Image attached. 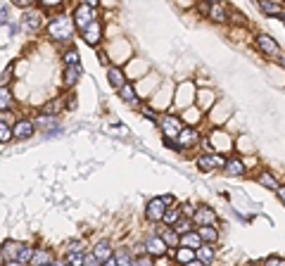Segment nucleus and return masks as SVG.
I'll return each instance as SVG.
<instances>
[{
	"instance_id": "c9c22d12",
	"label": "nucleus",
	"mask_w": 285,
	"mask_h": 266,
	"mask_svg": "<svg viewBox=\"0 0 285 266\" xmlns=\"http://www.w3.org/2000/svg\"><path fill=\"white\" fill-rule=\"evenodd\" d=\"M31 254H34V247H27V245H22L17 254V264H29L31 261Z\"/></svg>"
},
{
	"instance_id": "6ab92c4d",
	"label": "nucleus",
	"mask_w": 285,
	"mask_h": 266,
	"mask_svg": "<svg viewBox=\"0 0 285 266\" xmlns=\"http://www.w3.org/2000/svg\"><path fill=\"white\" fill-rule=\"evenodd\" d=\"M283 3L285 0H257L259 10H261L266 17H280V12H283Z\"/></svg>"
},
{
	"instance_id": "473e14b6",
	"label": "nucleus",
	"mask_w": 285,
	"mask_h": 266,
	"mask_svg": "<svg viewBox=\"0 0 285 266\" xmlns=\"http://www.w3.org/2000/svg\"><path fill=\"white\" fill-rule=\"evenodd\" d=\"M36 124L43 126V129H57V117H53V114H41V117L36 119Z\"/></svg>"
},
{
	"instance_id": "0eeeda50",
	"label": "nucleus",
	"mask_w": 285,
	"mask_h": 266,
	"mask_svg": "<svg viewBox=\"0 0 285 266\" xmlns=\"http://www.w3.org/2000/svg\"><path fill=\"white\" fill-rule=\"evenodd\" d=\"M143 245H145V252H148L152 259H164L169 254V247H167V242L162 240L160 233H150Z\"/></svg>"
},
{
	"instance_id": "7c9ffc66",
	"label": "nucleus",
	"mask_w": 285,
	"mask_h": 266,
	"mask_svg": "<svg viewBox=\"0 0 285 266\" xmlns=\"http://www.w3.org/2000/svg\"><path fill=\"white\" fill-rule=\"evenodd\" d=\"M174 228H176V233L181 235V233H188V230L195 228V223H193V219H190V216H183V214H181V216H178V221L174 223Z\"/></svg>"
},
{
	"instance_id": "c03bdc74",
	"label": "nucleus",
	"mask_w": 285,
	"mask_h": 266,
	"mask_svg": "<svg viewBox=\"0 0 285 266\" xmlns=\"http://www.w3.org/2000/svg\"><path fill=\"white\" fill-rule=\"evenodd\" d=\"M273 193H276V197H278V200H280V204H283V207H285V185H280V183H278V188H276V190H273Z\"/></svg>"
},
{
	"instance_id": "e433bc0d",
	"label": "nucleus",
	"mask_w": 285,
	"mask_h": 266,
	"mask_svg": "<svg viewBox=\"0 0 285 266\" xmlns=\"http://www.w3.org/2000/svg\"><path fill=\"white\" fill-rule=\"evenodd\" d=\"M10 105H12V95H10V91L8 88H0V112L10 110Z\"/></svg>"
},
{
	"instance_id": "4468645a",
	"label": "nucleus",
	"mask_w": 285,
	"mask_h": 266,
	"mask_svg": "<svg viewBox=\"0 0 285 266\" xmlns=\"http://www.w3.org/2000/svg\"><path fill=\"white\" fill-rule=\"evenodd\" d=\"M195 261L197 264H205V266L216 261V249H214L212 242H202V245L195 249Z\"/></svg>"
},
{
	"instance_id": "412c9836",
	"label": "nucleus",
	"mask_w": 285,
	"mask_h": 266,
	"mask_svg": "<svg viewBox=\"0 0 285 266\" xmlns=\"http://www.w3.org/2000/svg\"><path fill=\"white\" fill-rule=\"evenodd\" d=\"M257 183L261 188H266V190H276L278 188V178H276V171H271V169H261L257 174Z\"/></svg>"
},
{
	"instance_id": "a19ab883",
	"label": "nucleus",
	"mask_w": 285,
	"mask_h": 266,
	"mask_svg": "<svg viewBox=\"0 0 285 266\" xmlns=\"http://www.w3.org/2000/svg\"><path fill=\"white\" fill-rule=\"evenodd\" d=\"M264 264H268V266H285V257H276V254H271V257H266L264 259Z\"/></svg>"
},
{
	"instance_id": "cd10ccee",
	"label": "nucleus",
	"mask_w": 285,
	"mask_h": 266,
	"mask_svg": "<svg viewBox=\"0 0 285 266\" xmlns=\"http://www.w3.org/2000/svg\"><path fill=\"white\" fill-rule=\"evenodd\" d=\"M43 24V15L38 12V10H34V8H29L27 10V15H24V27L27 29H31V31H36V29Z\"/></svg>"
},
{
	"instance_id": "393cba45",
	"label": "nucleus",
	"mask_w": 285,
	"mask_h": 266,
	"mask_svg": "<svg viewBox=\"0 0 285 266\" xmlns=\"http://www.w3.org/2000/svg\"><path fill=\"white\" fill-rule=\"evenodd\" d=\"M157 233L162 235V240L167 242V247H169V249L178 247V240H181V235L176 233V228H174V226H164V223H162V228L157 230Z\"/></svg>"
},
{
	"instance_id": "09e8293b",
	"label": "nucleus",
	"mask_w": 285,
	"mask_h": 266,
	"mask_svg": "<svg viewBox=\"0 0 285 266\" xmlns=\"http://www.w3.org/2000/svg\"><path fill=\"white\" fill-rule=\"evenodd\" d=\"M83 3H86V5H90V8H98V5H100V0H83Z\"/></svg>"
},
{
	"instance_id": "a18cd8bd",
	"label": "nucleus",
	"mask_w": 285,
	"mask_h": 266,
	"mask_svg": "<svg viewBox=\"0 0 285 266\" xmlns=\"http://www.w3.org/2000/svg\"><path fill=\"white\" fill-rule=\"evenodd\" d=\"M10 79H12V67H8V69L3 72V76H0V83H8Z\"/></svg>"
},
{
	"instance_id": "f3484780",
	"label": "nucleus",
	"mask_w": 285,
	"mask_h": 266,
	"mask_svg": "<svg viewBox=\"0 0 285 266\" xmlns=\"http://www.w3.org/2000/svg\"><path fill=\"white\" fill-rule=\"evenodd\" d=\"M107 81H109V86H112L114 91H119V88L128 81V76H126V72L121 69V67L114 65V67H109V69H107Z\"/></svg>"
},
{
	"instance_id": "8fccbe9b",
	"label": "nucleus",
	"mask_w": 285,
	"mask_h": 266,
	"mask_svg": "<svg viewBox=\"0 0 285 266\" xmlns=\"http://www.w3.org/2000/svg\"><path fill=\"white\" fill-rule=\"evenodd\" d=\"M280 19H283V24H285V17H280Z\"/></svg>"
},
{
	"instance_id": "4be33fe9",
	"label": "nucleus",
	"mask_w": 285,
	"mask_h": 266,
	"mask_svg": "<svg viewBox=\"0 0 285 266\" xmlns=\"http://www.w3.org/2000/svg\"><path fill=\"white\" fill-rule=\"evenodd\" d=\"M119 98L124 102H128V105H133V107H138L140 105V100H138V91H135V86L131 81H126L121 88H119Z\"/></svg>"
},
{
	"instance_id": "dca6fc26",
	"label": "nucleus",
	"mask_w": 285,
	"mask_h": 266,
	"mask_svg": "<svg viewBox=\"0 0 285 266\" xmlns=\"http://www.w3.org/2000/svg\"><path fill=\"white\" fill-rule=\"evenodd\" d=\"M169 254L176 259L178 264H197L195 261V249L186 247V245H178V247L169 249Z\"/></svg>"
},
{
	"instance_id": "a878e982",
	"label": "nucleus",
	"mask_w": 285,
	"mask_h": 266,
	"mask_svg": "<svg viewBox=\"0 0 285 266\" xmlns=\"http://www.w3.org/2000/svg\"><path fill=\"white\" fill-rule=\"evenodd\" d=\"M22 249V242H15V240H8L3 247H0V254H3V261H17V254Z\"/></svg>"
},
{
	"instance_id": "f03ea898",
	"label": "nucleus",
	"mask_w": 285,
	"mask_h": 266,
	"mask_svg": "<svg viewBox=\"0 0 285 266\" xmlns=\"http://www.w3.org/2000/svg\"><path fill=\"white\" fill-rule=\"evenodd\" d=\"M254 48H257V53L264 60H271V62H276L278 57H280V46H278V41L273 36H268V34H257L254 36Z\"/></svg>"
},
{
	"instance_id": "aec40b11",
	"label": "nucleus",
	"mask_w": 285,
	"mask_h": 266,
	"mask_svg": "<svg viewBox=\"0 0 285 266\" xmlns=\"http://www.w3.org/2000/svg\"><path fill=\"white\" fill-rule=\"evenodd\" d=\"M90 249H93L90 254L98 259V264H105L107 259L112 257V252H114V247L109 245V240H100L98 245H95V247H90Z\"/></svg>"
},
{
	"instance_id": "79ce46f5",
	"label": "nucleus",
	"mask_w": 285,
	"mask_h": 266,
	"mask_svg": "<svg viewBox=\"0 0 285 266\" xmlns=\"http://www.w3.org/2000/svg\"><path fill=\"white\" fill-rule=\"evenodd\" d=\"M41 3H43V8H48V10H57V8H62L64 0H41Z\"/></svg>"
},
{
	"instance_id": "7ed1b4c3",
	"label": "nucleus",
	"mask_w": 285,
	"mask_h": 266,
	"mask_svg": "<svg viewBox=\"0 0 285 266\" xmlns=\"http://www.w3.org/2000/svg\"><path fill=\"white\" fill-rule=\"evenodd\" d=\"M205 15L214 24H228V22H233V10L223 0H207Z\"/></svg>"
},
{
	"instance_id": "37998d69",
	"label": "nucleus",
	"mask_w": 285,
	"mask_h": 266,
	"mask_svg": "<svg viewBox=\"0 0 285 266\" xmlns=\"http://www.w3.org/2000/svg\"><path fill=\"white\" fill-rule=\"evenodd\" d=\"M34 3H36V0H12V5H17V8H22V10L34 8Z\"/></svg>"
},
{
	"instance_id": "a211bd4d",
	"label": "nucleus",
	"mask_w": 285,
	"mask_h": 266,
	"mask_svg": "<svg viewBox=\"0 0 285 266\" xmlns=\"http://www.w3.org/2000/svg\"><path fill=\"white\" fill-rule=\"evenodd\" d=\"M202 114L205 112L197 107L195 102L193 105H188V107H183V114H181V119H183V124H188V126H197L200 121H202Z\"/></svg>"
},
{
	"instance_id": "6e6552de",
	"label": "nucleus",
	"mask_w": 285,
	"mask_h": 266,
	"mask_svg": "<svg viewBox=\"0 0 285 266\" xmlns=\"http://www.w3.org/2000/svg\"><path fill=\"white\" fill-rule=\"evenodd\" d=\"M167 202H164V197H152V200H148V204H145V219L150 221V223H162V216H164V211H167Z\"/></svg>"
},
{
	"instance_id": "423d86ee",
	"label": "nucleus",
	"mask_w": 285,
	"mask_h": 266,
	"mask_svg": "<svg viewBox=\"0 0 285 266\" xmlns=\"http://www.w3.org/2000/svg\"><path fill=\"white\" fill-rule=\"evenodd\" d=\"M157 126L162 131V138H176L178 131L183 129V119L178 114H171V112H164L157 121Z\"/></svg>"
},
{
	"instance_id": "4c0bfd02",
	"label": "nucleus",
	"mask_w": 285,
	"mask_h": 266,
	"mask_svg": "<svg viewBox=\"0 0 285 266\" xmlns=\"http://www.w3.org/2000/svg\"><path fill=\"white\" fill-rule=\"evenodd\" d=\"M60 110H62V100H53L43 107V114H53V117H57V112Z\"/></svg>"
},
{
	"instance_id": "2eb2a0df",
	"label": "nucleus",
	"mask_w": 285,
	"mask_h": 266,
	"mask_svg": "<svg viewBox=\"0 0 285 266\" xmlns=\"http://www.w3.org/2000/svg\"><path fill=\"white\" fill-rule=\"evenodd\" d=\"M105 264H109V266H114V264H121V266L133 264V252H131V247H114L112 257L107 259Z\"/></svg>"
},
{
	"instance_id": "f704fd0d",
	"label": "nucleus",
	"mask_w": 285,
	"mask_h": 266,
	"mask_svg": "<svg viewBox=\"0 0 285 266\" xmlns=\"http://www.w3.org/2000/svg\"><path fill=\"white\" fill-rule=\"evenodd\" d=\"M64 67H81V60H79V53L69 48L67 53H64Z\"/></svg>"
},
{
	"instance_id": "ddd939ff",
	"label": "nucleus",
	"mask_w": 285,
	"mask_h": 266,
	"mask_svg": "<svg viewBox=\"0 0 285 266\" xmlns=\"http://www.w3.org/2000/svg\"><path fill=\"white\" fill-rule=\"evenodd\" d=\"M216 102V93L212 88H197L195 91V105L200 107L202 112H209Z\"/></svg>"
},
{
	"instance_id": "49530a36",
	"label": "nucleus",
	"mask_w": 285,
	"mask_h": 266,
	"mask_svg": "<svg viewBox=\"0 0 285 266\" xmlns=\"http://www.w3.org/2000/svg\"><path fill=\"white\" fill-rule=\"evenodd\" d=\"M178 5H181V8L183 10H188V8H195V0H176Z\"/></svg>"
},
{
	"instance_id": "b1692460",
	"label": "nucleus",
	"mask_w": 285,
	"mask_h": 266,
	"mask_svg": "<svg viewBox=\"0 0 285 266\" xmlns=\"http://www.w3.org/2000/svg\"><path fill=\"white\" fill-rule=\"evenodd\" d=\"M34 129H36L34 121L22 119V121H17V126L12 129V138H19V140H24V138H31V136H34Z\"/></svg>"
},
{
	"instance_id": "20e7f679",
	"label": "nucleus",
	"mask_w": 285,
	"mask_h": 266,
	"mask_svg": "<svg viewBox=\"0 0 285 266\" xmlns=\"http://www.w3.org/2000/svg\"><path fill=\"white\" fill-rule=\"evenodd\" d=\"M223 162H226V155H223V152H216V150L195 157V166L202 171V174H212V171L223 169Z\"/></svg>"
},
{
	"instance_id": "39448f33",
	"label": "nucleus",
	"mask_w": 285,
	"mask_h": 266,
	"mask_svg": "<svg viewBox=\"0 0 285 266\" xmlns=\"http://www.w3.org/2000/svg\"><path fill=\"white\" fill-rule=\"evenodd\" d=\"M176 143H178L181 150H193V147H197L200 143H202V133H200L197 126H188V124H183V129L178 131V136H176Z\"/></svg>"
},
{
	"instance_id": "9b49d317",
	"label": "nucleus",
	"mask_w": 285,
	"mask_h": 266,
	"mask_svg": "<svg viewBox=\"0 0 285 266\" xmlns=\"http://www.w3.org/2000/svg\"><path fill=\"white\" fill-rule=\"evenodd\" d=\"M193 223L195 226H205V223H219V214L209 207V204H197L195 211H193Z\"/></svg>"
},
{
	"instance_id": "72a5a7b5",
	"label": "nucleus",
	"mask_w": 285,
	"mask_h": 266,
	"mask_svg": "<svg viewBox=\"0 0 285 266\" xmlns=\"http://www.w3.org/2000/svg\"><path fill=\"white\" fill-rule=\"evenodd\" d=\"M140 114H143V117H145L148 121H152V124H157V121H160V112L152 110L150 105H145V102L140 105Z\"/></svg>"
},
{
	"instance_id": "5701e85b",
	"label": "nucleus",
	"mask_w": 285,
	"mask_h": 266,
	"mask_svg": "<svg viewBox=\"0 0 285 266\" xmlns=\"http://www.w3.org/2000/svg\"><path fill=\"white\" fill-rule=\"evenodd\" d=\"M195 230L200 233V238H202V242H212V245H216V242H219V228H216L214 223H205V226H195Z\"/></svg>"
},
{
	"instance_id": "9d476101",
	"label": "nucleus",
	"mask_w": 285,
	"mask_h": 266,
	"mask_svg": "<svg viewBox=\"0 0 285 266\" xmlns=\"http://www.w3.org/2000/svg\"><path fill=\"white\" fill-rule=\"evenodd\" d=\"M223 174L231 176V178H240V176L247 174V164H245V159L238 155H231L226 157V162H223Z\"/></svg>"
},
{
	"instance_id": "f257e3e1",
	"label": "nucleus",
	"mask_w": 285,
	"mask_h": 266,
	"mask_svg": "<svg viewBox=\"0 0 285 266\" xmlns=\"http://www.w3.org/2000/svg\"><path fill=\"white\" fill-rule=\"evenodd\" d=\"M74 19L67 17V15H60V17H53L50 22H48V34H50V38L53 41H69L71 36H74Z\"/></svg>"
},
{
	"instance_id": "bb28decb",
	"label": "nucleus",
	"mask_w": 285,
	"mask_h": 266,
	"mask_svg": "<svg viewBox=\"0 0 285 266\" xmlns=\"http://www.w3.org/2000/svg\"><path fill=\"white\" fill-rule=\"evenodd\" d=\"M178 245H186V247H190V249H197L200 245H202V238H200V233L193 228V230H188V233H181Z\"/></svg>"
},
{
	"instance_id": "1a4fd4ad",
	"label": "nucleus",
	"mask_w": 285,
	"mask_h": 266,
	"mask_svg": "<svg viewBox=\"0 0 285 266\" xmlns=\"http://www.w3.org/2000/svg\"><path fill=\"white\" fill-rule=\"evenodd\" d=\"M71 19H74V27L81 31L83 27H88L93 19H98V15H95V8H90V5H86V3H81V5H76Z\"/></svg>"
},
{
	"instance_id": "2f4dec72",
	"label": "nucleus",
	"mask_w": 285,
	"mask_h": 266,
	"mask_svg": "<svg viewBox=\"0 0 285 266\" xmlns=\"http://www.w3.org/2000/svg\"><path fill=\"white\" fill-rule=\"evenodd\" d=\"M50 261H53V254H50V252H45V249H34L29 264H50Z\"/></svg>"
},
{
	"instance_id": "c756f323",
	"label": "nucleus",
	"mask_w": 285,
	"mask_h": 266,
	"mask_svg": "<svg viewBox=\"0 0 285 266\" xmlns=\"http://www.w3.org/2000/svg\"><path fill=\"white\" fill-rule=\"evenodd\" d=\"M81 76V67H64V86L67 88H71L74 83L79 81Z\"/></svg>"
},
{
	"instance_id": "c85d7f7f",
	"label": "nucleus",
	"mask_w": 285,
	"mask_h": 266,
	"mask_svg": "<svg viewBox=\"0 0 285 266\" xmlns=\"http://www.w3.org/2000/svg\"><path fill=\"white\" fill-rule=\"evenodd\" d=\"M178 216H181V204L176 202V204H169V207H167L164 216H162V223H164V226H174L178 221Z\"/></svg>"
},
{
	"instance_id": "f8f14e48",
	"label": "nucleus",
	"mask_w": 285,
	"mask_h": 266,
	"mask_svg": "<svg viewBox=\"0 0 285 266\" xmlns=\"http://www.w3.org/2000/svg\"><path fill=\"white\" fill-rule=\"evenodd\" d=\"M81 38H83V41H86L88 46L95 48V46L100 43V41H102V24H100L98 19H93L88 27L81 29Z\"/></svg>"
},
{
	"instance_id": "de8ad7c7",
	"label": "nucleus",
	"mask_w": 285,
	"mask_h": 266,
	"mask_svg": "<svg viewBox=\"0 0 285 266\" xmlns=\"http://www.w3.org/2000/svg\"><path fill=\"white\" fill-rule=\"evenodd\" d=\"M162 197H164L167 204H176V197H174V195H162Z\"/></svg>"
},
{
	"instance_id": "ea45409f",
	"label": "nucleus",
	"mask_w": 285,
	"mask_h": 266,
	"mask_svg": "<svg viewBox=\"0 0 285 266\" xmlns=\"http://www.w3.org/2000/svg\"><path fill=\"white\" fill-rule=\"evenodd\" d=\"M83 249H86L83 240H69V242H67V254H69V252H83Z\"/></svg>"
},
{
	"instance_id": "3c124183",
	"label": "nucleus",
	"mask_w": 285,
	"mask_h": 266,
	"mask_svg": "<svg viewBox=\"0 0 285 266\" xmlns=\"http://www.w3.org/2000/svg\"><path fill=\"white\" fill-rule=\"evenodd\" d=\"M0 261H3V254H0Z\"/></svg>"
},
{
	"instance_id": "58836bf2",
	"label": "nucleus",
	"mask_w": 285,
	"mask_h": 266,
	"mask_svg": "<svg viewBox=\"0 0 285 266\" xmlns=\"http://www.w3.org/2000/svg\"><path fill=\"white\" fill-rule=\"evenodd\" d=\"M10 138H12V129H10V124L0 121V143H10Z\"/></svg>"
}]
</instances>
